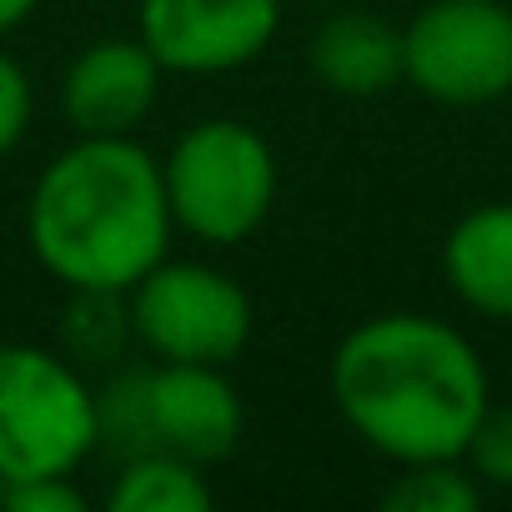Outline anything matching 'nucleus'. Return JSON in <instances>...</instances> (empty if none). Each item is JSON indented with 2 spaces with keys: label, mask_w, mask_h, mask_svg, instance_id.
<instances>
[{
  "label": "nucleus",
  "mask_w": 512,
  "mask_h": 512,
  "mask_svg": "<svg viewBox=\"0 0 512 512\" xmlns=\"http://www.w3.org/2000/svg\"><path fill=\"white\" fill-rule=\"evenodd\" d=\"M327 382L352 437L397 467L462 457L492 407V377L472 337L427 312L357 322L337 342Z\"/></svg>",
  "instance_id": "f257e3e1"
},
{
  "label": "nucleus",
  "mask_w": 512,
  "mask_h": 512,
  "mask_svg": "<svg viewBox=\"0 0 512 512\" xmlns=\"http://www.w3.org/2000/svg\"><path fill=\"white\" fill-rule=\"evenodd\" d=\"M171 236L161 161L136 136H76L46 161L26 201V241L66 292H131L171 256Z\"/></svg>",
  "instance_id": "f03ea898"
},
{
  "label": "nucleus",
  "mask_w": 512,
  "mask_h": 512,
  "mask_svg": "<svg viewBox=\"0 0 512 512\" xmlns=\"http://www.w3.org/2000/svg\"><path fill=\"white\" fill-rule=\"evenodd\" d=\"M387 512H477L482 507V482L462 457H432V462H407L397 467L392 487L382 492Z\"/></svg>",
  "instance_id": "2eb2a0df"
},
{
  "label": "nucleus",
  "mask_w": 512,
  "mask_h": 512,
  "mask_svg": "<svg viewBox=\"0 0 512 512\" xmlns=\"http://www.w3.org/2000/svg\"><path fill=\"white\" fill-rule=\"evenodd\" d=\"M126 302L136 347L151 362L231 367L256 327L251 292L231 272L211 262H186V256H161L126 292Z\"/></svg>",
  "instance_id": "39448f33"
},
{
  "label": "nucleus",
  "mask_w": 512,
  "mask_h": 512,
  "mask_svg": "<svg viewBox=\"0 0 512 512\" xmlns=\"http://www.w3.org/2000/svg\"><path fill=\"white\" fill-rule=\"evenodd\" d=\"M216 502L206 467L176 452H141L116 462L106 487V512H206Z\"/></svg>",
  "instance_id": "f8f14e48"
},
{
  "label": "nucleus",
  "mask_w": 512,
  "mask_h": 512,
  "mask_svg": "<svg viewBox=\"0 0 512 512\" xmlns=\"http://www.w3.org/2000/svg\"><path fill=\"white\" fill-rule=\"evenodd\" d=\"M307 6H342V0H307Z\"/></svg>",
  "instance_id": "aec40b11"
},
{
  "label": "nucleus",
  "mask_w": 512,
  "mask_h": 512,
  "mask_svg": "<svg viewBox=\"0 0 512 512\" xmlns=\"http://www.w3.org/2000/svg\"><path fill=\"white\" fill-rule=\"evenodd\" d=\"M156 452L151 432V367H106L96 382V457L126 462Z\"/></svg>",
  "instance_id": "4468645a"
},
{
  "label": "nucleus",
  "mask_w": 512,
  "mask_h": 512,
  "mask_svg": "<svg viewBox=\"0 0 512 512\" xmlns=\"http://www.w3.org/2000/svg\"><path fill=\"white\" fill-rule=\"evenodd\" d=\"M0 507L11 512H86V492L76 477H21L0 482Z\"/></svg>",
  "instance_id": "a211bd4d"
},
{
  "label": "nucleus",
  "mask_w": 512,
  "mask_h": 512,
  "mask_svg": "<svg viewBox=\"0 0 512 512\" xmlns=\"http://www.w3.org/2000/svg\"><path fill=\"white\" fill-rule=\"evenodd\" d=\"M307 71L352 101L402 86V26L367 6L332 11L307 41Z\"/></svg>",
  "instance_id": "9d476101"
},
{
  "label": "nucleus",
  "mask_w": 512,
  "mask_h": 512,
  "mask_svg": "<svg viewBox=\"0 0 512 512\" xmlns=\"http://www.w3.org/2000/svg\"><path fill=\"white\" fill-rule=\"evenodd\" d=\"M402 81L452 111L512 96V6L422 0V11L402 26Z\"/></svg>",
  "instance_id": "423d86ee"
},
{
  "label": "nucleus",
  "mask_w": 512,
  "mask_h": 512,
  "mask_svg": "<svg viewBox=\"0 0 512 512\" xmlns=\"http://www.w3.org/2000/svg\"><path fill=\"white\" fill-rule=\"evenodd\" d=\"M136 347L131 332V302L126 292L106 287H71L61 312V352L76 367H116Z\"/></svg>",
  "instance_id": "ddd939ff"
},
{
  "label": "nucleus",
  "mask_w": 512,
  "mask_h": 512,
  "mask_svg": "<svg viewBox=\"0 0 512 512\" xmlns=\"http://www.w3.org/2000/svg\"><path fill=\"white\" fill-rule=\"evenodd\" d=\"M166 206L176 231L201 246H241L262 231L277 206V151L272 141L231 116L186 126L161 156Z\"/></svg>",
  "instance_id": "7ed1b4c3"
},
{
  "label": "nucleus",
  "mask_w": 512,
  "mask_h": 512,
  "mask_svg": "<svg viewBox=\"0 0 512 512\" xmlns=\"http://www.w3.org/2000/svg\"><path fill=\"white\" fill-rule=\"evenodd\" d=\"M31 116H36V86H31L26 66L0 46V161L26 141Z\"/></svg>",
  "instance_id": "f3484780"
},
{
  "label": "nucleus",
  "mask_w": 512,
  "mask_h": 512,
  "mask_svg": "<svg viewBox=\"0 0 512 512\" xmlns=\"http://www.w3.org/2000/svg\"><path fill=\"white\" fill-rule=\"evenodd\" d=\"M151 432L161 452H176L196 467L226 462L246 432V407L226 367L151 362Z\"/></svg>",
  "instance_id": "1a4fd4ad"
},
{
  "label": "nucleus",
  "mask_w": 512,
  "mask_h": 512,
  "mask_svg": "<svg viewBox=\"0 0 512 512\" xmlns=\"http://www.w3.org/2000/svg\"><path fill=\"white\" fill-rule=\"evenodd\" d=\"M36 11H41V0H0V41H6L11 31H21Z\"/></svg>",
  "instance_id": "6ab92c4d"
},
{
  "label": "nucleus",
  "mask_w": 512,
  "mask_h": 512,
  "mask_svg": "<svg viewBox=\"0 0 512 512\" xmlns=\"http://www.w3.org/2000/svg\"><path fill=\"white\" fill-rule=\"evenodd\" d=\"M96 457V387L66 352L0 342V482L76 477Z\"/></svg>",
  "instance_id": "20e7f679"
},
{
  "label": "nucleus",
  "mask_w": 512,
  "mask_h": 512,
  "mask_svg": "<svg viewBox=\"0 0 512 512\" xmlns=\"http://www.w3.org/2000/svg\"><path fill=\"white\" fill-rule=\"evenodd\" d=\"M462 462L472 467V477L482 487H502L512 492V407H487L482 422L472 427Z\"/></svg>",
  "instance_id": "dca6fc26"
},
{
  "label": "nucleus",
  "mask_w": 512,
  "mask_h": 512,
  "mask_svg": "<svg viewBox=\"0 0 512 512\" xmlns=\"http://www.w3.org/2000/svg\"><path fill=\"white\" fill-rule=\"evenodd\" d=\"M282 31V0H141L136 36L166 76H226L262 56Z\"/></svg>",
  "instance_id": "0eeeda50"
},
{
  "label": "nucleus",
  "mask_w": 512,
  "mask_h": 512,
  "mask_svg": "<svg viewBox=\"0 0 512 512\" xmlns=\"http://www.w3.org/2000/svg\"><path fill=\"white\" fill-rule=\"evenodd\" d=\"M442 282L482 322L512 327V201H482L442 236Z\"/></svg>",
  "instance_id": "9b49d317"
},
{
  "label": "nucleus",
  "mask_w": 512,
  "mask_h": 512,
  "mask_svg": "<svg viewBox=\"0 0 512 512\" xmlns=\"http://www.w3.org/2000/svg\"><path fill=\"white\" fill-rule=\"evenodd\" d=\"M166 66L141 36H111L61 71V116L76 136H136L156 111Z\"/></svg>",
  "instance_id": "6e6552de"
}]
</instances>
